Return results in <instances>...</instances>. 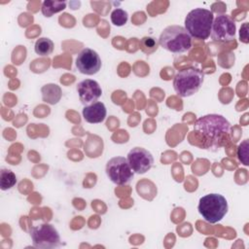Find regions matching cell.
<instances>
[{"instance_id": "obj_4", "label": "cell", "mask_w": 249, "mask_h": 249, "mask_svg": "<svg viewBox=\"0 0 249 249\" xmlns=\"http://www.w3.org/2000/svg\"><path fill=\"white\" fill-rule=\"evenodd\" d=\"M204 81V74L196 67H188L179 71L173 79V89L181 97H189L196 93Z\"/></svg>"}, {"instance_id": "obj_14", "label": "cell", "mask_w": 249, "mask_h": 249, "mask_svg": "<svg viewBox=\"0 0 249 249\" xmlns=\"http://www.w3.org/2000/svg\"><path fill=\"white\" fill-rule=\"evenodd\" d=\"M66 8L65 1H53V0H46L42 4V14L46 18H51L56 13L63 11Z\"/></svg>"}, {"instance_id": "obj_1", "label": "cell", "mask_w": 249, "mask_h": 249, "mask_svg": "<svg viewBox=\"0 0 249 249\" xmlns=\"http://www.w3.org/2000/svg\"><path fill=\"white\" fill-rule=\"evenodd\" d=\"M231 125L223 116L208 114L198 118L194 124V134L202 142L203 149L219 148L223 141L230 137Z\"/></svg>"}, {"instance_id": "obj_9", "label": "cell", "mask_w": 249, "mask_h": 249, "mask_svg": "<svg viewBox=\"0 0 249 249\" xmlns=\"http://www.w3.org/2000/svg\"><path fill=\"white\" fill-rule=\"evenodd\" d=\"M131 169L134 173L144 174L149 171L154 164L153 155L142 147L132 148L126 158Z\"/></svg>"}, {"instance_id": "obj_7", "label": "cell", "mask_w": 249, "mask_h": 249, "mask_svg": "<svg viewBox=\"0 0 249 249\" xmlns=\"http://www.w3.org/2000/svg\"><path fill=\"white\" fill-rule=\"evenodd\" d=\"M105 171L110 181L120 186L128 184L134 175L133 170L124 157H114L110 159L106 163Z\"/></svg>"}, {"instance_id": "obj_15", "label": "cell", "mask_w": 249, "mask_h": 249, "mask_svg": "<svg viewBox=\"0 0 249 249\" xmlns=\"http://www.w3.org/2000/svg\"><path fill=\"white\" fill-rule=\"evenodd\" d=\"M53 48H54V45L51 39L42 37L35 42L34 51L37 54L41 56H48L53 53Z\"/></svg>"}, {"instance_id": "obj_6", "label": "cell", "mask_w": 249, "mask_h": 249, "mask_svg": "<svg viewBox=\"0 0 249 249\" xmlns=\"http://www.w3.org/2000/svg\"><path fill=\"white\" fill-rule=\"evenodd\" d=\"M30 236L34 247L43 249L57 248L61 245L57 230L51 224L44 223L30 229Z\"/></svg>"}, {"instance_id": "obj_5", "label": "cell", "mask_w": 249, "mask_h": 249, "mask_svg": "<svg viewBox=\"0 0 249 249\" xmlns=\"http://www.w3.org/2000/svg\"><path fill=\"white\" fill-rule=\"evenodd\" d=\"M228 201L220 194H208L199 198L197 210L201 217L210 224L220 222L228 213Z\"/></svg>"}, {"instance_id": "obj_11", "label": "cell", "mask_w": 249, "mask_h": 249, "mask_svg": "<svg viewBox=\"0 0 249 249\" xmlns=\"http://www.w3.org/2000/svg\"><path fill=\"white\" fill-rule=\"evenodd\" d=\"M77 92L81 103L87 106L97 101L102 94V89L96 81L92 79H86L78 83Z\"/></svg>"}, {"instance_id": "obj_10", "label": "cell", "mask_w": 249, "mask_h": 249, "mask_svg": "<svg viewBox=\"0 0 249 249\" xmlns=\"http://www.w3.org/2000/svg\"><path fill=\"white\" fill-rule=\"evenodd\" d=\"M75 64L82 74L94 75L101 68V58L92 49L85 48L78 53Z\"/></svg>"}, {"instance_id": "obj_2", "label": "cell", "mask_w": 249, "mask_h": 249, "mask_svg": "<svg viewBox=\"0 0 249 249\" xmlns=\"http://www.w3.org/2000/svg\"><path fill=\"white\" fill-rule=\"evenodd\" d=\"M214 15L210 10L196 8L185 18V29L191 37L205 40L210 36Z\"/></svg>"}, {"instance_id": "obj_17", "label": "cell", "mask_w": 249, "mask_h": 249, "mask_svg": "<svg viewBox=\"0 0 249 249\" xmlns=\"http://www.w3.org/2000/svg\"><path fill=\"white\" fill-rule=\"evenodd\" d=\"M159 40H157L154 37H150V36H145L140 40L139 46H140V50L146 53V54H152L154 53L158 48H159Z\"/></svg>"}, {"instance_id": "obj_8", "label": "cell", "mask_w": 249, "mask_h": 249, "mask_svg": "<svg viewBox=\"0 0 249 249\" xmlns=\"http://www.w3.org/2000/svg\"><path fill=\"white\" fill-rule=\"evenodd\" d=\"M235 21L227 14H220L214 19L211 27V38L216 42H230L234 39Z\"/></svg>"}, {"instance_id": "obj_16", "label": "cell", "mask_w": 249, "mask_h": 249, "mask_svg": "<svg viewBox=\"0 0 249 249\" xmlns=\"http://www.w3.org/2000/svg\"><path fill=\"white\" fill-rule=\"evenodd\" d=\"M17 184V176L10 169H2L0 172V187L2 191L12 189Z\"/></svg>"}, {"instance_id": "obj_13", "label": "cell", "mask_w": 249, "mask_h": 249, "mask_svg": "<svg viewBox=\"0 0 249 249\" xmlns=\"http://www.w3.org/2000/svg\"><path fill=\"white\" fill-rule=\"evenodd\" d=\"M41 92L43 101L52 105L56 104L62 96V90L60 87L55 84H47L43 86Z\"/></svg>"}, {"instance_id": "obj_12", "label": "cell", "mask_w": 249, "mask_h": 249, "mask_svg": "<svg viewBox=\"0 0 249 249\" xmlns=\"http://www.w3.org/2000/svg\"><path fill=\"white\" fill-rule=\"evenodd\" d=\"M107 115V110L103 102L96 101L92 104L87 105L83 109V117L89 124L102 123Z\"/></svg>"}, {"instance_id": "obj_18", "label": "cell", "mask_w": 249, "mask_h": 249, "mask_svg": "<svg viewBox=\"0 0 249 249\" xmlns=\"http://www.w3.org/2000/svg\"><path fill=\"white\" fill-rule=\"evenodd\" d=\"M128 14L126 11L117 8L111 13V21L116 26H123L127 22Z\"/></svg>"}, {"instance_id": "obj_3", "label": "cell", "mask_w": 249, "mask_h": 249, "mask_svg": "<svg viewBox=\"0 0 249 249\" xmlns=\"http://www.w3.org/2000/svg\"><path fill=\"white\" fill-rule=\"evenodd\" d=\"M159 44L170 53H182L191 50L192 37L185 27L181 25H169L160 33Z\"/></svg>"}, {"instance_id": "obj_19", "label": "cell", "mask_w": 249, "mask_h": 249, "mask_svg": "<svg viewBox=\"0 0 249 249\" xmlns=\"http://www.w3.org/2000/svg\"><path fill=\"white\" fill-rule=\"evenodd\" d=\"M248 149H249L248 139H245L244 141H242L237 148V158L239 161L244 165H248Z\"/></svg>"}]
</instances>
